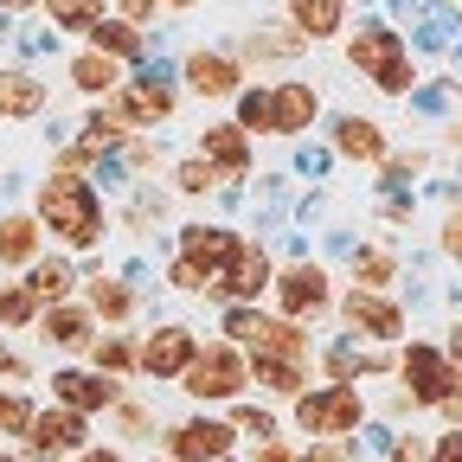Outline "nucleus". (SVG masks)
I'll return each mask as SVG.
<instances>
[{
  "label": "nucleus",
  "instance_id": "nucleus-52",
  "mask_svg": "<svg viewBox=\"0 0 462 462\" xmlns=\"http://www.w3.org/2000/svg\"><path fill=\"white\" fill-rule=\"evenodd\" d=\"M437 411L449 418V430H462V392H456V398H443V404H437Z\"/></svg>",
  "mask_w": 462,
  "mask_h": 462
},
{
  "label": "nucleus",
  "instance_id": "nucleus-58",
  "mask_svg": "<svg viewBox=\"0 0 462 462\" xmlns=\"http://www.w3.org/2000/svg\"><path fill=\"white\" fill-rule=\"evenodd\" d=\"M449 142H456V148H462V123H449Z\"/></svg>",
  "mask_w": 462,
  "mask_h": 462
},
{
  "label": "nucleus",
  "instance_id": "nucleus-10",
  "mask_svg": "<svg viewBox=\"0 0 462 462\" xmlns=\"http://www.w3.org/2000/svg\"><path fill=\"white\" fill-rule=\"evenodd\" d=\"M238 430L231 418H180L167 430V462H231Z\"/></svg>",
  "mask_w": 462,
  "mask_h": 462
},
{
  "label": "nucleus",
  "instance_id": "nucleus-55",
  "mask_svg": "<svg viewBox=\"0 0 462 462\" xmlns=\"http://www.w3.org/2000/svg\"><path fill=\"white\" fill-rule=\"evenodd\" d=\"M26 7H39V0H0V14H26Z\"/></svg>",
  "mask_w": 462,
  "mask_h": 462
},
{
  "label": "nucleus",
  "instance_id": "nucleus-44",
  "mask_svg": "<svg viewBox=\"0 0 462 462\" xmlns=\"http://www.w3.org/2000/svg\"><path fill=\"white\" fill-rule=\"evenodd\" d=\"M385 462H430V449L418 437H385Z\"/></svg>",
  "mask_w": 462,
  "mask_h": 462
},
{
  "label": "nucleus",
  "instance_id": "nucleus-11",
  "mask_svg": "<svg viewBox=\"0 0 462 462\" xmlns=\"http://www.w3.org/2000/svg\"><path fill=\"white\" fill-rule=\"evenodd\" d=\"M116 398H123V379H109L97 366H58L51 373V404H65V411H116Z\"/></svg>",
  "mask_w": 462,
  "mask_h": 462
},
{
  "label": "nucleus",
  "instance_id": "nucleus-35",
  "mask_svg": "<svg viewBox=\"0 0 462 462\" xmlns=\"http://www.w3.org/2000/svg\"><path fill=\"white\" fill-rule=\"evenodd\" d=\"M231 103H238V129L245 135H276V116H270V90L263 84H245Z\"/></svg>",
  "mask_w": 462,
  "mask_h": 462
},
{
  "label": "nucleus",
  "instance_id": "nucleus-37",
  "mask_svg": "<svg viewBox=\"0 0 462 462\" xmlns=\"http://www.w3.org/2000/svg\"><path fill=\"white\" fill-rule=\"evenodd\" d=\"M32 411H39V404L26 398V392H0V437H26V424H32Z\"/></svg>",
  "mask_w": 462,
  "mask_h": 462
},
{
  "label": "nucleus",
  "instance_id": "nucleus-14",
  "mask_svg": "<svg viewBox=\"0 0 462 462\" xmlns=\"http://www.w3.org/2000/svg\"><path fill=\"white\" fill-rule=\"evenodd\" d=\"M180 78H187V90L193 97H238L245 90V65L231 51H187V65H180Z\"/></svg>",
  "mask_w": 462,
  "mask_h": 462
},
{
  "label": "nucleus",
  "instance_id": "nucleus-34",
  "mask_svg": "<svg viewBox=\"0 0 462 462\" xmlns=\"http://www.w3.org/2000/svg\"><path fill=\"white\" fill-rule=\"evenodd\" d=\"M39 315H45V302L26 282H0V328H39Z\"/></svg>",
  "mask_w": 462,
  "mask_h": 462
},
{
  "label": "nucleus",
  "instance_id": "nucleus-7",
  "mask_svg": "<svg viewBox=\"0 0 462 462\" xmlns=\"http://www.w3.org/2000/svg\"><path fill=\"white\" fill-rule=\"evenodd\" d=\"M270 296H276V315H289V321H315V315L334 309V276H328L321 263L302 257V263H282V270H276Z\"/></svg>",
  "mask_w": 462,
  "mask_h": 462
},
{
  "label": "nucleus",
  "instance_id": "nucleus-32",
  "mask_svg": "<svg viewBox=\"0 0 462 462\" xmlns=\"http://www.w3.org/2000/svg\"><path fill=\"white\" fill-rule=\"evenodd\" d=\"M90 366L109 373V379H123V373L142 366V346H135L129 334H97V340H90Z\"/></svg>",
  "mask_w": 462,
  "mask_h": 462
},
{
  "label": "nucleus",
  "instance_id": "nucleus-29",
  "mask_svg": "<svg viewBox=\"0 0 462 462\" xmlns=\"http://www.w3.org/2000/svg\"><path fill=\"white\" fill-rule=\"evenodd\" d=\"M90 45H97L103 58H116V65H142V51H148L142 26H129V20H103V26H90Z\"/></svg>",
  "mask_w": 462,
  "mask_h": 462
},
{
  "label": "nucleus",
  "instance_id": "nucleus-21",
  "mask_svg": "<svg viewBox=\"0 0 462 462\" xmlns=\"http://www.w3.org/2000/svg\"><path fill=\"white\" fill-rule=\"evenodd\" d=\"M245 354H276V360H302V366H309L315 340L302 334V321H289V315H263V328H257V340L245 346Z\"/></svg>",
  "mask_w": 462,
  "mask_h": 462
},
{
  "label": "nucleus",
  "instance_id": "nucleus-36",
  "mask_svg": "<svg viewBox=\"0 0 462 462\" xmlns=\"http://www.w3.org/2000/svg\"><path fill=\"white\" fill-rule=\"evenodd\" d=\"M173 187H180L187 199H199V193H212V187H218V167H212L206 154H193V161L173 167Z\"/></svg>",
  "mask_w": 462,
  "mask_h": 462
},
{
  "label": "nucleus",
  "instance_id": "nucleus-16",
  "mask_svg": "<svg viewBox=\"0 0 462 462\" xmlns=\"http://www.w3.org/2000/svg\"><path fill=\"white\" fill-rule=\"evenodd\" d=\"M39 340L58 346V354H90V340H97V315L84 302H51L39 315Z\"/></svg>",
  "mask_w": 462,
  "mask_h": 462
},
{
  "label": "nucleus",
  "instance_id": "nucleus-9",
  "mask_svg": "<svg viewBox=\"0 0 462 462\" xmlns=\"http://www.w3.org/2000/svg\"><path fill=\"white\" fill-rule=\"evenodd\" d=\"M238 251H245V238L231 225H180V251H173V257H187L206 276V296H212V282L238 263Z\"/></svg>",
  "mask_w": 462,
  "mask_h": 462
},
{
  "label": "nucleus",
  "instance_id": "nucleus-57",
  "mask_svg": "<svg viewBox=\"0 0 462 462\" xmlns=\"http://www.w3.org/2000/svg\"><path fill=\"white\" fill-rule=\"evenodd\" d=\"M0 462H26V456H20V449H0Z\"/></svg>",
  "mask_w": 462,
  "mask_h": 462
},
{
  "label": "nucleus",
  "instance_id": "nucleus-18",
  "mask_svg": "<svg viewBox=\"0 0 462 462\" xmlns=\"http://www.w3.org/2000/svg\"><path fill=\"white\" fill-rule=\"evenodd\" d=\"M334 154L379 167V161L392 154V142H385V123H373V116H334Z\"/></svg>",
  "mask_w": 462,
  "mask_h": 462
},
{
  "label": "nucleus",
  "instance_id": "nucleus-50",
  "mask_svg": "<svg viewBox=\"0 0 462 462\" xmlns=\"http://www.w3.org/2000/svg\"><path fill=\"white\" fill-rule=\"evenodd\" d=\"M123 161H129V167H135V173H148V167H154V161H161V154H154V148H148V142H129V148H123Z\"/></svg>",
  "mask_w": 462,
  "mask_h": 462
},
{
  "label": "nucleus",
  "instance_id": "nucleus-27",
  "mask_svg": "<svg viewBox=\"0 0 462 462\" xmlns=\"http://www.w3.org/2000/svg\"><path fill=\"white\" fill-rule=\"evenodd\" d=\"M84 309L97 315V321H129L135 315V289L123 282V276H90V289H84Z\"/></svg>",
  "mask_w": 462,
  "mask_h": 462
},
{
  "label": "nucleus",
  "instance_id": "nucleus-4",
  "mask_svg": "<svg viewBox=\"0 0 462 462\" xmlns=\"http://www.w3.org/2000/svg\"><path fill=\"white\" fill-rule=\"evenodd\" d=\"M398 379H404V392H398V411L411 404V411H437L443 398H456L462 392V366L443 354L437 340H411L398 354Z\"/></svg>",
  "mask_w": 462,
  "mask_h": 462
},
{
  "label": "nucleus",
  "instance_id": "nucleus-48",
  "mask_svg": "<svg viewBox=\"0 0 462 462\" xmlns=\"http://www.w3.org/2000/svg\"><path fill=\"white\" fill-rule=\"evenodd\" d=\"M154 218H161V199H135L129 206V231H148Z\"/></svg>",
  "mask_w": 462,
  "mask_h": 462
},
{
  "label": "nucleus",
  "instance_id": "nucleus-23",
  "mask_svg": "<svg viewBox=\"0 0 462 462\" xmlns=\"http://www.w3.org/2000/svg\"><path fill=\"white\" fill-rule=\"evenodd\" d=\"M71 84H78L90 103H103V97L123 90V65H116V58H103L97 45H84V51L71 58Z\"/></svg>",
  "mask_w": 462,
  "mask_h": 462
},
{
  "label": "nucleus",
  "instance_id": "nucleus-39",
  "mask_svg": "<svg viewBox=\"0 0 462 462\" xmlns=\"http://www.w3.org/2000/svg\"><path fill=\"white\" fill-rule=\"evenodd\" d=\"M379 167H385V187H411L418 173L430 167V154H385Z\"/></svg>",
  "mask_w": 462,
  "mask_h": 462
},
{
  "label": "nucleus",
  "instance_id": "nucleus-45",
  "mask_svg": "<svg viewBox=\"0 0 462 462\" xmlns=\"http://www.w3.org/2000/svg\"><path fill=\"white\" fill-rule=\"evenodd\" d=\"M161 14V0H116V20H129V26H148Z\"/></svg>",
  "mask_w": 462,
  "mask_h": 462
},
{
  "label": "nucleus",
  "instance_id": "nucleus-56",
  "mask_svg": "<svg viewBox=\"0 0 462 462\" xmlns=\"http://www.w3.org/2000/svg\"><path fill=\"white\" fill-rule=\"evenodd\" d=\"M161 7H173V14H193V7H199V0H161Z\"/></svg>",
  "mask_w": 462,
  "mask_h": 462
},
{
  "label": "nucleus",
  "instance_id": "nucleus-47",
  "mask_svg": "<svg viewBox=\"0 0 462 462\" xmlns=\"http://www.w3.org/2000/svg\"><path fill=\"white\" fill-rule=\"evenodd\" d=\"M430 462H462V430H443L430 443Z\"/></svg>",
  "mask_w": 462,
  "mask_h": 462
},
{
  "label": "nucleus",
  "instance_id": "nucleus-2",
  "mask_svg": "<svg viewBox=\"0 0 462 462\" xmlns=\"http://www.w3.org/2000/svg\"><path fill=\"white\" fill-rule=\"evenodd\" d=\"M346 65H354L373 90L385 97H411L418 90V65H411V45L392 20H360L354 39H346Z\"/></svg>",
  "mask_w": 462,
  "mask_h": 462
},
{
  "label": "nucleus",
  "instance_id": "nucleus-28",
  "mask_svg": "<svg viewBox=\"0 0 462 462\" xmlns=\"http://www.w3.org/2000/svg\"><path fill=\"white\" fill-rule=\"evenodd\" d=\"M39 7H45L51 32H78V39H90V26L109 20V0H39Z\"/></svg>",
  "mask_w": 462,
  "mask_h": 462
},
{
  "label": "nucleus",
  "instance_id": "nucleus-5",
  "mask_svg": "<svg viewBox=\"0 0 462 462\" xmlns=\"http://www.w3.org/2000/svg\"><path fill=\"white\" fill-rule=\"evenodd\" d=\"M289 418H296L302 437H354L366 424V392L360 385H309L289 398Z\"/></svg>",
  "mask_w": 462,
  "mask_h": 462
},
{
  "label": "nucleus",
  "instance_id": "nucleus-40",
  "mask_svg": "<svg viewBox=\"0 0 462 462\" xmlns=\"http://www.w3.org/2000/svg\"><path fill=\"white\" fill-rule=\"evenodd\" d=\"M296 462H354V443L346 437H309V449Z\"/></svg>",
  "mask_w": 462,
  "mask_h": 462
},
{
  "label": "nucleus",
  "instance_id": "nucleus-6",
  "mask_svg": "<svg viewBox=\"0 0 462 462\" xmlns=\"http://www.w3.org/2000/svg\"><path fill=\"white\" fill-rule=\"evenodd\" d=\"M334 309H340V328L354 334V340H373V346L404 340V309H398L392 289H360V282H354Z\"/></svg>",
  "mask_w": 462,
  "mask_h": 462
},
{
  "label": "nucleus",
  "instance_id": "nucleus-41",
  "mask_svg": "<svg viewBox=\"0 0 462 462\" xmlns=\"http://www.w3.org/2000/svg\"><path fill=\"white\" fill-rule=\"evenodd\" d=\"M437 245H443V257H449V263H462V206H449V212H443Z\"/></svg>",
  "mask_w": 462,
  "mask_h": 462
},
{
  "label": "nucleus",
  "instance_id": "nucleus-33",
  "mask_svg": "<svg viewBox=\"0 0 462 462\" xmlns=\"http://www.w3.org/2000/svg\"><path fill=\"white\" fill-rule=\"evenodd\" d=\"M354 282L360 289H392L398 282V251L392 245H360L354 251Z\"/></svg>",
  "mask_w": 462,
  "mask_h": 462
},
{
  "label": "nucleus",
  "instance_id": "nucleus-59",
  "mask_svg": "<svg viewBox=\"0 0 462 462\" xmlns=\"http://www.w3.org/2000/svg\"><path fill=\"white\" fill-rule=\"evenodd\" d=\"M161 462H167V456H161Z\"/></svg>",
  "mask_w": 462,
  "mask_h": 462
},
{
  "label": "nucleus",
  "instance_id": "nucleus-51",
  "mask_svg": "<svg viewBox=\"0 0 462 462\" xmlns=\"http://www.w3.org/2000/svg\"><path fill=\"white\" fill-rule=\"evenodd\" d=\"M0 373H7V379H26V360L14 354V346H0Z\"/></svg>",
  "mask_w": 462,
  "mask_h": 462
},
{
  "label": "nucleus",
  "instance_id": "nucleus-8",
  "mask_svg": "<svg viewBox=\"0 0 462 462\" xmlns=\"http://www.w3.org/2000/svg\"><path fill=\"white\" fill-rule=\"evenodd\" d=\"M78 449H90V424H84V411H65V404L32 411V424L20 437V456H32V462H65Z\"/></svg>",
  "mask_w": 462,
  "mask_h": 462
},
{
  "label": "nucleus",
  "instance_id": "nucleus-38",
  "mask_svg": "<svg viewBox=\"0 0 462 462\" xmlns=\"http://www.w3.org/2000/svg\"><path fill=\"white\" fill-rule=\"evenodd\" d=\"M231 430L263 443V437H276V411H263V404H245V398H238V404H231Z\"/></svg>",
  "mask_w": 462,
  "mask_h": 462
},
{
  "label": "nucleus",
  "instance_id": "nucleus-17",
  "mask_svg": "<svg viewBox=\"0 0 462 462\" xmlns=\"http://www.w3.org/2000/svg\"><path fill=\"white\" fill-rule=\"evenodd\" d=\"M116 103H123V116L135 129H154L173 116V103H180V90H173L167 78H123V90H116Z\"/></svg>",
  "mask_w": 462,
  "mask_h": 462
},
{
  "label": "nucleus",
  "instance_id": "nucleus-49",
  "mask_svg": "<svg viewBox=\"0 0 462 462\" xmlns=\"http://www.w3.org/2000/svg\"><path fill=\"white\" fill-rule=\"evenodd\" d=\"M251 462H296V456H289V443H282V437H263Z\"/></svg>",
  "mask_w": 462,
  "mask_h": 462
},
{
  "label": "nucleus",
  "instance_id": "nucleus-43",
  "mask_svg": "<svg viewBox=\"0 0 462 462\" xmlns=\"http://www.w3.org/2000/svg\"><path fill=\"white\" fill-rule=\"evenodd\" d=\"M167 282L180 289V296H206V276H199L187 257H173V263H167Z\"/></svg>",
  "mask_w": 462,
  "mask_h": 462
},
{
  "label": "nucleus",
  "instance_id": "nucleus-31",
  "mask_svg": "<svg viewBox=\"0 0 462 462\" xmlns=\"http://www.w3.org/2000/svg\"><path fill=\"white\" fill-rule=\"evenodd\" d=\"M302 45H309V39L289 26V20H282V26H276V20H257V26L245 32V58H296Z\"/></svg>",
  "mask_w": 462,
  "mask_h": 462
},
{
  "label": "nucleus",
  "instance_id": "nucleus-12",
  "mask_svg": "<svg viewBox=\"0 0 462 462\" xmlns=\"http://www.w3.org/2000/svg\"><path fill=\"white\" fill-rule=\"evenodd\" d=\"M193 354H199V334H193L187 321H161V328L142 340V366H135V373H148V379H180V373L193 366Z\"/></svg>",
  "mask_w": 462,
  "mask_h": 462
},
{
  "label": "nucleus",
  "instance_id": "nucleus-25",
  "mask_svg": "<svg viewBox=\"0 0 462 462\" xmlns=\"http://www.w3.org/2000/svg\"><path fill=\"white\" fill-rule=\"evenodd\" d=\"M84 142L103 154V148H129L135 142V123L123 116V103L116 97H103V103H90V116H84Z\"/></svg>",
  "mask_w": 462,
  "mask_h": 462
},
{
  "label": "nucleus",
  "instance_id": "nucleus-15",
  "mask_svg": "<svg viewBox=\"0 0 462 462\" xmlns=\"http://www.w3.org/2000/svg\"><path fill=\"white\" fill-rule=\"evenodd\" d=\"M270 282H276V263H270V251L245 238L238 263H231V270H225V276L212 282V296H225V302H257V296H263Z\"/></svg>",
  "mask_w": 462,
  "mask_h": 462
},
{
  "label": "nucleus",
  "instance_id": "nucleus-22",
  "mask_svg": "<svg viewBox=\"0 0 462 462\" xmlns=\"http://www.w3.org/2000/svg\"><path fill=\"white\" fill-rule=\"evenodd\" d=\"M282 20L296 26L309 45H315V39H334V32L346 26V0H289Z\"/></svg>",
  "mask_w": 462,
  "mask_h": 462
},
{
  "label": "nucleus",
  "instance_id": "nucleus-24",
  "mask_svg": "<svg viewBox=\"0 0 462 462\" xmlns=\"http://www.w3.org/2000/svg\"><path fill=\"white\" fill-rule=\"evenodd\" d=\"M45 103H51V97H45V78H32V71H0V116H7V123H32Z\"/></svg>",
  "mask_w": 462,
  "mask_h": 462
},
{
  "label": "nucleus",
  "instance_id": "nucleus-54",
  "mask_svg": "<svg viewBox=\"0 0 462 462\" xmlns=\"http://www.w3.org/2000/svg\"><path fill=\"white\" fill-rule=\"evenodd\" d=\"M443 354H449V360H456V366H462V321H456V328H449V340H443Z\"/></svg>",
  "mask_w": 462,
  "mask_h": 462
},
{
  "label": "nucleus",
  "instance_id": "nucleus-53",
  "mask_svg": "<svg viewBox=\"0 0 462 462\" xmlns=\"http://www.w3.org/2000/svg\"><path fill=\"white\" fill-rule=\"evenodd\" d=\"M71 462H123V449H78Z\"/></svg>",
  "mask_w": 462,
  "mask_h": 462
},
{
  "label": "nucleus",
  "instance_id": "nucleus-46",
  "mask_svg": "<svg viewBox=\"0 0 462 462\" xmlns=\"http://www.w3.org/2000/svg\"><path fill=\"white\" fill-rule=\"evenodd\" d=\"M84 167H97V148L90 142H71L65 154H58V173H84Z\"/></svg>",
  "mask_w": 462,
  "mask_h": 462
},
{
  "label": "nucleus",
  "instance_id": "nucleus-13",
  "mask_svg": "<svg viewBox=\"0 0 462 462\" xmlns=\"http://www.w3.org/2000/svg\"><path fill=\"white\" fill-rule=\"evenodd\" d=\"M270 116H276V135H309L321 123V90L309 78H282L270 84Z\"/></svg>",
  "mask_w": 462,
  "mask_h": 462
},
{
  "label": "nucleus",
  "instance_id": "nucleus-30",
  "mask_svg": "<svg viewBox=\"0 0 462 462\" xmlns=\"http://www.w3.org/2000/svg\"><path fill=\"white\" fill-rule=\"evenodd\" d=\"M26 289L51 309V302H71V289H78V270L65 263V257H39L32 270H26Z\"/></svg>",
  "mask_w": 462,
  "mask_h": 462
},
{
  "label": "nucleus",
  "instance_id": "nucleus-1",
  "mask_svg": "<svg viewBox=\"0 0 462 462\" xmlns=\"http://www.w3.org/2000/svg\"><path fill=\"white\" fill-rule=\"evenodd\" d=\"M39 225H45V238H58L65 251H97L103 245V193L84 180V173H45L39 180Z\"/></svg>",
  "mask_w": 462,
  "mask_h": 462
},
{
  "label": "nucleus",
  "instance_id": "nucleus-3",
  "mask_svg": "<svg viewBox=\"0 0 462 462\" xmlns=\"http://www.w3.org/2000/svg\"><path fill=\"white\" fill-rule=\"evenodd\" d=\"M180 392L193 404H238L251 392V354L231 346V340H206L193 354V366L180 373Z\"/></svg>",
  "mask_w": 462,
  "mask_h": 462
},
{
  "label": "nucleus",
  "instance_id": "nucleus-19",
  "mask_svg": "<svg viewBox=\"0 0 462 462\" xmlns=\"http://www.w3.org/2000/svg\"><path fill=\"white\" fill-rule=\"evenodd\" d=\"M199 154L218 167V180H245V173H251V135L238 123H212L199 135Z\"/></svg>",
  "mask_w": 462,
  "mask_h": 462
},
{
  "label": "nucleus",
  "instance_id": "nucleus-20",
  "mask_svg": "<svg viewBox=\"0 0 462 462\" xmlns=\"http://www.w3.org/2000/svg\"><path fill=\"white\" fill-rule=\"evenodd\" d=\"M39 245H45L39 212H7V218H0V270H32Z\"/></svg>",
  "mask_w": 462,
  "mask_h": 462
},
{
  "label": "nucleus",
  "instance_id": "nucleus-42",
  "mask_svg": "<svg viewBox=\"0 0 462 462\" xmlns=\"http://www.w3.org/2000/svg\"><path fill=\"white\" fill-rule=\"evenodd\" d=\"M116 424H123V437H148L154 411H148V404H123V398H116Z\"/></svg>",
  "mask_w": 462,
  "mask_h": 462
},
{
  "label": "nucleus",
  "instance_id": "nucleus-26",
  "mask_svg": "<svg viewBox=\"0 0 462 462\" xmlns=\"http://www.w3.org/2000/svg\"><path fill=\"white\" fill-rule=\"evenodd\" d=\"M251 385L270 392V398H296V392H309V366L276 360V354H251Z\"/></svg>",
  "mask_w": 462,
  "mask_h": 462
}]
</instances>
